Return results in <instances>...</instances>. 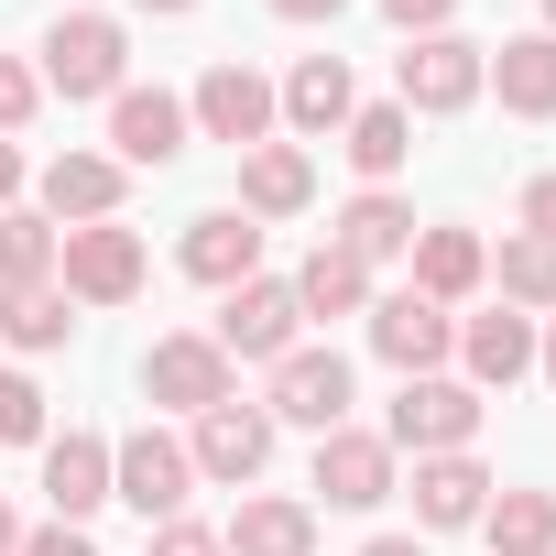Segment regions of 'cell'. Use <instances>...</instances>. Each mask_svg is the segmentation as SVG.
<instances>
[{"instance_id":"43","label":"cell","mask_w":556,"mask_h":556,"mask_svg":"<svg viewBox=\"0 0 556 556\" xmlns=\"http://www.w3.org/2000/svg\"><path fill=\"white\" fill-rule=\"evenodd\" d=\"M545 34H556V0H545Z\"/></svg>"},{"instance_id":"11","label":"cell","mask_w":556,"mask_h":556,"mask_svg":"<svg viewBox=\"0 0 556 556\" xmlns=\"http://www.w3.org/2000/svg\"><path fill=\"white\" fill-rule=\"evenodd\" d=\"M175 153H186V99H175V88H121V99H110V164H121V175L153 164V175H164Z\"/></svg>"},{"instance_id":"10","label":"cell","mask_w":556,"mask_h":556,"mask_svg":"<svg viewBox=\"0 0 556 556\" xmlns=\"http://www.w3.org/2000/svg\"><path fill=\"white\" fill-rule=\"evenodd\" d=\"M317 491H328V513H382L393 502V447L371 426H328L317 437Z\"/></svg>"},{"instance_id":"22","label":"cell","mask_w":556,"mask_h":556,"mask_svg":"<svg viewBox=\"0 0 556 556\" xmlns=\"http://www.w3.org/2000/svg\"><path fill=\"white\" fill-rule=\"evenodd\" d=\"M339 153L361 164V186H393V175L415 164V110H404V99H382V110H350Z\"/></svg>"},{"instance_id":"39","label":"cell","mask_w":556,"mask_h":556,"mask_svg":"<svg viewBox=\"0 0 556 556\" xmlns=\"http://www.w3.org/2000/svg\"><path fill=\"white\" fill-rule=\"evenodd\" d=\"M361 556H426V545H415V534H371Z\"/></svg>"},{"instance_id":"33","label":"cell","mask_w":556,"mask_h":556,"mask_svg":"<svg viewBox=\"0 0 556 556\" xmlns=\"http://www.w3.org/2000/svg\"><path fill=\"white\" fill-rule=\"evenodd\" d=\"M513 229H523V240H556V175H534V186L513 197Z\"/></svg>"},{"instance_id":"20","label":"cell","mask_w":556,"mask_h":556,"mask_svg":"<svg viewBox=\"0 0 556 556\" xmlns=\"http://www.w3.org/2000/svg\"><path fill=\"white\" fill-rule=\"evenodd\" d=\"M45 218H55V229H66V218H77V229H88V218H121V164H110V153H55V164H45Z\"/></svg>"},{"instance_id":"23","label":"cell","mask_w":556,"mask_h":556,"mask_svg":"<svg viewBox=\"0 0 556 556\" xmlns=\"http://www.w3.org/2000/svg\"><path fill=\"white\" fill-rule=\"evenodd\" d=\"M480 273H491L480 229H415V295L458 306V295H480Z\"/></svg>"},{"instance_id":"3","label":"cell","mask_w":556,"mask_h":556,"mask_svg":"<svg viewBox=\"0 0 556 556\" xmlns=\"http://www.w3.org/2000/svg\"><path fill=\"white\" fill-rule=\"evenodd\" d=\"M186 491H197V458H186V437L142 426V437H121V447H110V502H131L142 523H175V513H186Z\"/></svg>"},{"instance_id":"36","label":"cell","mask_w":556,"mask_h":556,"mask_svg":"<svg viewBox=\"0 0 556 556\" xmlns=\"http://www.w3.org/2000/svg\"><path fill=\"white\" fill-rule=\"evenodd\" d=\"M447 12L458 0H382V23H404V34H447Z\"/></svg>"},{"instance_id":"6","label":"cell","mask_w":556,"mask_h":556,"mask_svg":"<svg viewBox=\"0 0 556 556\" xmlns=\"http://www.w3.org/2000/svg\"><path fill=\"white\" fill-rule=\"evenodd\" d=\"M469 437H480V393H469V382L426 371V382H404V393H393V426H382V447L447 458V447H469Z\"/></svg>"},{"instance_id":"37","label":"cell","mask_w":556,"mask_h":556,"mask_svg":"<svg viewBox=\"0 0 556 556\" xmlns=\"http://www.w3.org/2000/svg\"><path fill=\"white\" fill-rule=\"evenodd\" d=\"M273 12H285V23H339L350 0H273Z\"/></svg>"},{"instance_id":"41","label":"cell","mask_w":556,"mask_h":556,"mask_svg":"<svg viewBox=\"0 0 556 556\" xmlns=\"http://www.w3.org/2000/svg\"><path fill=\"white\" fill-rule=\"evenodd\" d=\"M131 12H153V23H175V12H197V0H131Z\"/></svg>"},{"instance_id":"7","label":"cell","mask_w":556,"mask_h":556,"mask_svg":"<svg viewBox=\"0 0 556 556\" xmlns=\"http://www.w3.org/2000/svg\"><path fill=\"white\" fill-rule=\"evenodd\" d=\"M186 121H197L207 142H229V153H251V142H273V88H262V66H240V55H218V66L197 77V99H186Z\"/></svg>"},{"instance_id":"13","label":"cell","mask_w":556,"mask_h":556,"mask_svg":"<svg viewBox=\"0 0 556 556\" xmlns=\"http://www.w3.org/2000/svg\"><path fill=\"white\" fill-rule=\"evenodd\" d=\"M186 458H197L207 480H229V491H240V480H262V458H273V415L229 393V404H207V415H197V447H186Z\"/></svg>"},{"instance_id":"16","label":"cell","mask_w":556,"mask_h":556,"mask_svg":"<svg viewBox=\"0 0 556 556\" xmlns=\"http://www.w3.org/2000/svg\"><path fill=\"white\" fill-rule=\"evenodd\" d=\"M45 502H55V523H88L110 502V437H88V426L45 437Z\"/></svg>"},{"instance_id":"32","label":"cell","mask_w":556,"mask_h":556,"mask_svg":"<svg viewBox=\"0 0 556 556\" xmlns=\"http://www.w3.org/2000/svg\"><path fill=\"white\" fill-rule=\"evenodd\" d=\"M34 110H45V77H34L23 55H0V142H12V131H23Z\"/></svg>"},{"instance_id":"8","label":"cell","mask_w":556,"mask_h":556,"mask_svg":"<svg viewBox=\"0 0 556 556\" xmlns=\"http://www.w3.org/2000/svg\"><path fill=\"white\" fill-rule=\"evenodd\" d=\"M371 350H382L404 382H426V371H447V361H458V317H447L437 295H415V285H404V295H382V306H371Z\"/></svg>"},{"instance_id":"5","label":"cell","mask_w":556,"mask_h":556,"mask_svg":"<svg viewBox=\"0 0 556 556\" xmlns=\"http://www.w3.org/2000/svg\"><path fill=\"white\" fill-rule=\"evenodd\" d=\"M480 55H491V45H469V34H415V45L393 55V88H404V110H426V121L469 110V99H480Z\"/></svg>"},{"instance_id":"24","label":"cell","mask_w":556,"mask_h":556,"mask_svg":"<svg viewBox=\"0 0 556 556\" xmlns=\"http://www.w3.org/2000/svg\"><path fill=\"white\" fill-rule=\"evenodd\" d=\"M339 251H350V262H393V251H415V207H404L393 186H361V197L339 207Z\"/></svg>"},{"instance_id":"35","label":"cell","mask_w":556,"mask_h":556,"mask_svg":"<svg viewBox=\"0 0 556 556\" xmlns=\"http://www.w3.org/2000/svg\"><path fill=\"white\" fill-rule=\"evenodd\" d=\"M12 556H99V545H88V523H34Z\"/></svg>"},{"instance_id":"18","label":"cell","mask_w":556,"mask_h":556,"mask_svg":"<svg viewBox=\"0 0 556 556\" xmlns=\"http://www.w3.org/2000/svg\"><path fill=\"white\" fill-rule=\"evenodd\" d=\"M480 88H502V110L523 121H556V34H513L480 55Z\"/></svg>"},{"instance_id":"17","label":"cell","mask_w":556,"mask_h":556,"mask_svg":"<svg viewBox=\"0 0 556 556\" xmlns=\"http://www.w3.org/2000/svg\"><path fill=\"white\" fill-rule=\"evenodd\" d=\"M480 513H491V469H480L469 447L415 458V523H426V534H458V523H480Z\"/></svg>"},{"instance_id":"34","label":"cell","mask_w":556,"mask_h":556,"mask_svg":"<svg viewBox=\"0 0 556 556\" xmlns=\"http://www.w3.org/2000/svg\"><path fill=\"white\" fill-rule=\"evenodd\" d=\"M153 556H229V545H218L207 523H186V513H175V523H153Z\"/></svg>"},{"instance_id":"12","label":"cell","mask_w":556,"mask_h":556,"mask_svg":"<svg viewBox=\"0 0 556 556\" xmlns=\"http://www.w3.org/2000/svg\"><path fill=\"white\" fill-rule=\"evenodd\" d=\"M142 393L175 404V415H207V404H229V350L218 339H153L142 350Z\"/></svg>"},{"instance_id":"9","label":"cell","mask_w":556,"mask_h":556,"mask_svg":"<svg viewBox=\"0 0 556 556\" xmlns=\"http://www.w3.org/2000/svg\"><path fill=\"white\" fill-rule=\"evenodd\" d=\"M295 328H306V306H295V285H273V273H251V285H229V306H218V350L229 361H285L295 350Z\"/></svg>"},{"instance_id":"2","label":"cell","mask_w":556,"mask_h":556,"mask_svg":"<svg viewBox=\"0 0 556 556\" xmlns=\"http://www.w3.org/2000/svg\"><path fill=\"white\" fill-rule=\"evenodd\" d=\"M45 88H55V99H121V88H131V34H121L110 12H66V23L45 34Z\"/></svg>"},{"instance_id":"28","label":"cell","mask_w":556,"mask_h":556,"mask_svg":"<svg viewBox=\"0 0 556 556\" xmlns=\"http://www.w3.org/2000/svg\"><path fill=\"white\" fill-rule=\"evenodd\" d=\"M66 285H0V339L12 350H66Z\"/></svg>"},{"instance_id":"27","label":"cell","mask_w":556,"mask_h":556,"mask_svg":"<svg viewBox=\"0 0 556 556\" xmlns=\"http://www.w3.org/2000/svg\"><path fill=\"white\" fill-rule=\"evenodd\" d=\"M480 534H491V556H556V491H502L480 513Z\"/></svg>"},{"instance_id":"15","label":"cell","mask_w":556,"mask_h":556,"mask_svg":"<svg viewBox=\"0 0 556 556\" xmlns=\"http://www.w3.org/2000/svg\"><path fill=\"white\" fill-rule=\"evenodd\" d=\"M458 361H469V393H513L534 371V317H513V306L458 317Z\"/></svg>"},{"instance_id":"40","label":"cell","mask_w":556,"mask_h":556,"mask_svg":"<svg viewBox=\"0 0 556 556\" xmlns=\"http://www.w3.org/2000/svg\"><path fill=\"white\" fill-rule=\"evenodd\" d=\"M534 371H545V382H556V317H545V339H534Z\"/></svg>"},{"instance_id":"4","label":"cell","mask_w":556,"mask_h":556,"mask_svg":"<svg viewBox=\"0 0 556 556\" xmlns=\"http://www.w3.org/2000/svg\"><path fill=\"white\" fill-rule=\"evenodd\" d=\"M262 415L273 426H306V437H328V426H350V361L339 350H285L273 361V393H262Z\"/></svg>"},{"instance_id":"14","label":"cell","mask_w":556,"mask_h":556,"mask_svg":"<svg viewBox=\"0 0 556 556\" xmlns=\"http://www.w3.org/2000/svg\"><path fill=\"white\" fill-rule=\"evenodd\" d=\"M186 273H197V285H251V273H262V218H240V207H207V218H186V251H175Z\"/></svg>"},{"instance_id":"31","label":"cell","mask_w":556,"mask_h":556,"mask_svg":"<svg viewBox=\"0 0 556 556\" xmlns=\"http://www.w3.org/2000/svg\"><path fill=\"white\" fill-rule=\"evenodd\" d=\"M34 437H45V382L0 371V447H34Z\"/></svg>"},{"instance_id":"29","label":"cell","mask_w":556,"mask_h":556,"mask_svg":"<svg viewBox=\"0 0 556 556\" xmlns=\"http://www.w3.org/2000/svg\"><path fill=\"white\" fill-rule=\"evenodd\" d=\"M0 285H55V218L0 207Z\"/></svg>"},{"instance_id":"25","label":"cell","mask_w":556,"mask_h":556,"mask_svg":"<svg viewBox=\"0 0 556 556\" xmlns=\"http://www.w3.org/2000/svg\"><path fill=\"white\" fill-rule=\"evenodd\" d=\"M218 545L229 556H317V502H240V523Z\"/></svg>"},{"instance_id":"1","label":"cell","mask_w":556,"mask_h":556,"mask_svg":"<svg viewBox=\"0 0 556 556\" xmlns=\"http://www.w3.org/2000/svg\"><path fill=\"white\" fill-rule=\"evenodd\" d=\"M55 285H66V306H131L142 295V229H121V218L55 229Z\"/></svg>"},{"instance_id":"19","label":"cell","mask_w":556,"mask_h":556,"mask_svg":"<svg viewBox=\"0 0 556 556\" xmlns=\"http://www.w3.org/2000/svg\"><path fill=\"white\" fill-rule=\"evenodd\" d=\"M306 197H317V164L295 142H251L240 153V218H295Z\"/></svg>"},{"instance_id":"26","label":"cell","mask_w":556,"mask_h":556,"mask_svg":"<svg viewBox=\"0 0 556 556\" xmlns=\"http://www.w3.org/2000/svg\"><path fill=\"white\" fill-rule=\"evenodd\" d=\"M295 306H306V317H361V306H371V262H350L339 240H317L306 273H295Z\"/></svg>"},{"instance_id":"21","label":"cell","mask_w":556,"mask_h":556,"mask_svg":"<svg viewBox=\"0 0 556 556\" xmlns=\"http://www.w3.org/2000/svg\"><path fill=\"white\" fill-rule=\"evenodd\" d=\"M273 110H285L295 131H317V142H328V131H350V110H361V99H350V66H339V55H295V77H285V99H273Z\"/></svg>"},{"instance_id":"38","label":"cell","mask_w":556,"mask_h":556,"mask_svg":"<svg viewBox=\"0 0 556 556\" xmlns=\"http://www.w3.org/2000/svg\"><path fill=\"white\" fill-rule=\"evenodd\" d=\"M23 197V142H0V207Z\"/></svg>"},{"instance_id":"30","label":"cell","mask_w":556,"mask_h":556,"mask_svg":"<svg viewBox=\"0 0 556 556\" xmlns=\"http://www.w3.org/2000/svg\"><path fill=\"white\" fill-rule=\"evenodd\" d=\"M502 306H545L556 317V240H502Z\"/></svg>"},{"instance_id":"42","label":"cell","mask_w":556,"mask_h":556,"mask_svg":"<svg viewBox=\"0 0 556 556\" xmlns=\"http://www.w3.org/2000/svg\"><path fill=\"white\" fill-rule=\"evenodd\" d=\"M12 545H23V523H12V502H0V556H12Z\"/></svg>"}]
</instances>
